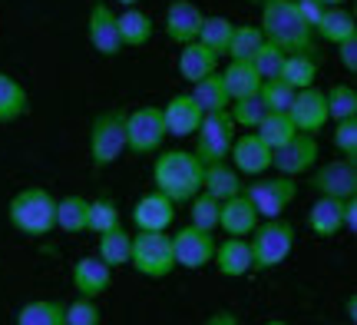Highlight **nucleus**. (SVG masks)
Returning <instances> with one entry per match:
<instances>
[{"label": "nucleus", "instance_id": "obj_8", "mask_svg": "<svg viewBox=\"0 0 357 325\" xmlns=\"http://www.w3.org/2000/svg\"><path fill=\"white\" fill-rule=\"evenodd\" d=\"M162 106H136L126 110V150L136 157H155L166 143Z\"/></svg>", "mask_w": 357, "mask_h": 325}, {"label": "nucleus", "instance_id": "obj_16", "mask_svg": "<svg viewBox=\"0 0 357 325\" xmlns=\"http://www.w3.org/2000/svg\"><path fill=\"white\" fill-rule=\"evenodd\" d=\"M172 219H176V203L159 189L139 196L136 206H132V226L142 229V233H166Z\"/></svg>", "mask_w": 357, "mask_h": 325}, {"label": "nucleus", "instance_id": "obj_11", "mask_svg": "<svg viewBox=\"0 0 357 325\" xmlns=\"http://www.w3.org/2000/svg\"><path fill=\"white\" fill-rule=\"evenodd\" d=\"M321 159V143L311 133H294L291 140L278 150H271V169L281 176H301L311 173Z\"/></svg>", "mask_w": 357, "mask_h": 325}, {"label": "nucleus", "instance_id": "obj_35", "mask_svg": "<svg viewBox=\"0 0 357 325\" xmlns=\"http://www.w3.org/2000/svg\"><path fill=\"white\" fill-rule=\"evenodd\" d=\"M261 43H265V34H261L258 24H235L231 27V40H229L225 57L229 60H252Z\"/></svg>", "mask_w": 357, "mask_h": 325}, {"label": "nucleus", "instance_id": "obj_18", "mask_svg": "<svg viewBox=\"0 0 357 325\" xmlns=\"http://www.w3.org/2000/svg\"><path fill=\"white\" fill-rule=\"evenodd\" d=\"M205 13L199 10V3H192V0H172L166 7V20H162V30H166V37L182 47V43H192V40L199 37V27H202Z\"/></svg>", "mask_w": 357, "mask_h": 325}, {"label": "nucleus", "instance_id": "obj_36", "mask_svg": "<svg viewBox=\"0 0 357 325\" xmlns=\"http://www.w3.org/2000/svg\"><path fill=\"white\" fill-rule=\"evenodd\" d=\"M231 20L229 17H222V13H212V17H205L202 27H199V43L202 47H208V50L215 53V57H225V50H229V40H231Z\"/></svg>", "mask_w": 357, "mask_h": 325}, {"label": "nucleus", "instance_id": "obj_10", "mask_svg": "<svg viewBox=\"0 0 357 325\" xmlns=\"http://www.w3.org/2000/svg\"><path fill=\"white\" fill-rule=\"evenodd\" d=\"M311 189L318 196H331V199H347L357 196V159H328L311 169Z\"/></svg>", "mask_w": 357, "mask_h": 325}, {"label": "nucleus", "instance_id": "obj_28", "mask_svg": "<svg viewBox=\"0 0 357 325\" xmlns=\"http://www.w3.org/2000/svg\"><path fill=\"white\" fill-rule=\"evenodd\" d=\"M318 70H321V57L318 53H288L284 64H281V77L291 90H305L318 83Z\"/></svg>", "mask_w": 357, "mask_h": 325}, {"label": "nucleus", "instance_id": "obj_17", "mask_svg": "<svg viewBox=\"0 0 357 325\" xmlns=\"http://www.w3.org/2000/svg\"><path fill=\"white\" fill-rule=\"evenodd\" d=\"M202 117L205 113L199 110V103L192 100V93H176V96H169L166 106H162L166 133L169 136H176V140H189V136H195Z\"/></svg>", "mask_w": 357, "mask_h": 325}, {"label": "nucleus", "instance_id": "obj_42", "mask_svg": "<svg viewBox=\"0 0 357 325\" xmlns=\"http://www.w3.org/2000/svg\"><path fill=\"white\" fill-rule=\"evenodd\" d=\"M229 117L235 127H242V130H255L258 120L265 117V106L258 96H245V100H231L229 103Z\"/></svg>", "mask_w": 357, "mask_h": 325}, {"label": "nucleus", "instance_id": "obj_38", "mask_svg": "<svg viewBox=\"0 0 357 325\" xmlns=\"http://www.w3.org/2000/svg\"><path fill=\"white\" fill-rule=\"evenodd\" d=\"M324 100H328V117L337 123V120H351L357 117V90L351 83H334L324 90Z\"/></svg>", "mask_w": 357, "mask_h": 325}, {"label": "nucleus", "instance_id": "obj_29", "mask_svg": "<svg viewBox=\"0 0 357 325\" xmlns=\"http://www.w3.org/2000/svg\"><path fill=\"white\" fill-rule=\"evenodd\" d=\"M26 113H30V93L24 90V83L10 73H0V127L17 123Z\"/></svg>", "mask_w": 357, "mask_h": 325}, {"label": "nucleus", "instance_id": "obj_34", "mask_svg": "<svg viewBox=\"0 0 357 325\" xmlns=\"http://www.w3.org/2000/svg\"><path fill=\"white\" fill-rule=\"evenodd\" d=\"M255 133H258V140H261L265 146L278 150V146L288 143L298 130H294V123H291V117H288V113H271V110H265V117L258 120Z\"/></svg>", "mask_w": 357, "mask_h": 325}, {"label": "nucleus", "instance_id": "obj_14", "mask_svg": "<svg viewBox=\"0 0 357 325\" xmlns=\"http://www.w3.org/2000/svg\"><path fill=\"white\" fill-rule=\"evenodd\" d=\"M288 117H291L294 130L311 133V136H318V133L331 123V117H328V100H324V90H321L318 83H314V87H305V90H294Z\"/></svg>", "mask_w": 357, "mask_h": 325}, {"label": "nucleus", "instance_id": "obj_45", "mask_svg": "<svg viewBox=\"0 0 357 325\" xmlns=\"http://www.w3.org/2000/svg\"><path fill=\"white\" fill-rule=\"evenodd\" d=\"M334 50H337V60L344 64L347 73H357V37L341 40V43H337Z\"/></svg>", "mask_w": 357, "mask_h": 325}, {"label": "nucleus", "instance_id": "obj_30", "mask_svg": "<svg viewBox=\"0 0 357 325\" xmlns=\"http://www.w3.org/2000/svg\"><path fill=\"white\" fill-rule=\"evenodd\" d=\"M192 100L199 103V110L202 113H215V110H229V90H225V80H222V73L218 70H212L208 77L195 80L192 83Z\"/></svg>", "mask_w": 357, "mask_h": 325}, {"label": "nucleus", "instance_id": "obj_43", "mask_svg": "<svg viewBox=\"0 0 357 325\" xmlns=\"http://www.w3.org/2000/svg\"><path fill=\"white\" fill-rule=\"evenodd\" d=\"M331 146L337 150V157L357 159V117H351V120H337V123H334Z\"/></svg>", "mask_w": 357, "mask_h": 325}, {"label": "nucleus", "instance_id": "obj_22", "mask_svg": "<svg viewBox=\"0 0 357 325\" xmlns=\"http://www.w3.org/2000/svg\"><path fill=\"white\" fill-rule=\"evenodd\" d=\"M344 199H331V196H318L314 206L307 209V229L318 236V239H334V236L344 229Z\"/></svg>", "mask_w": 357, "mask_h": 325}, {"label": "nucleus", "instance_id": "obj_19", "mask_svg": "<svg viewBox=\"0 0 357 325\" xmlns=\"http://www.w3.org/2000/svg\"><path fill=\"white\" fill-rule=\"evenodd\" d=\"M212 266L218 269V275L225 279H242L252 273V246H248V236H229L215 243V256Z\"/></svg>", "mask_w": 357, "mask_h": 325}, {"label": "nucleus", "instance_id": "obj_40", "mask_svg": "<svg viewBox=\"0 0 357 325\" xmlns=\"http://www.w3.org/2000/svg\"><path fill=\"white\" fill-rule=\"evenodd\" d=\"M192 203V212H189V222L192 226H199V229H208V233H215L218 229V199H212L208 193H199L189 199Z\"/></svg>", "mask_w": 357, "mask_h": 325}, {"label": "nucleus", "instance_id": "obj_5", "mask_svg": "<svg viewBox=\"0 0 357 325\" xmlns=\"http://www.w3.org/2000/svg\"><path fill=\"white\" fill-rule=\"evenodd\" d=\"M123 153H126V110L109 106L89 123V163L96 173H102L116 166Z\"/></svg>", "mask_w": 357, "mask_h": 325}, {"label": "nucleus", "instance_id": "obj_47", "mask_svg": "<svg viewBox=\"0 0 357 325\" xmlns=\"http://www.w3.org/2000/svg\"><path fill=\"white\" fill-rule=\"evenodd\" d=\"M341 219H344V233L354 236L357 233V196H347L344 199V216Z\"/></svg>", "mask_w": 357, "mask_h": 325}, {"label": "nucleus", "instance_id": "obj_44", "mask_svg": "<svg viewBox=\"0 0 357 325\" xmlns=\"http://www.w3.org/2000/svg\"><path fill=\"white\" fill-rule=\"evenodd\" d=\"M66 325H102V312L96 299H86V296H79V299L66 302Z\"/></svg>", "mask_w": 357, "mask_h": 325}, {"label": "nucleus", "instance_id": "obj_3", "mask_svg": "<svg viewBox=\"0 0 357 325\" xmlns=\"http://www.w3.org/2000/svg\"><path fill=\"white\" fill-rule=\"evenodd\" d=\"M7 219L20 236L43 239L56 229V196L43 186H24L10 196Z\"/></svg>", "mask_w": 357, "mask_h": 325}, {"label": "nucleus", "instance_id": "obj_31", "mask_svg": "<svg viewBox=\"0 0 357 325\" xmlns=\"http://www.w3.org/2000/svg\"><path fill=\"white\" fill-rule=\"evenodd\" d=\"M66 302L60 299H33L17 309L13 325H66Z\"/></svg>", "mask_w": 357, "mask_h": 325}, {"label": "nucleus", "instance_id": "obj_1", "mask_svg": "<svg viewBox=\"0 0 357 325\" xmlns=\"http://www.w3.org/2000/svg\"><path fill=\"white\" fill-rule=\"evenodd\" d=\"M261 10V34L268 43L281 47L284 53H318L314 30L305 24L294 0H255Z\"/></svg>", "mask_w": 357, "mask_h": 325}, {"label": "nucleus", "instance_id": "obj_32", "mask_svg": "<svg viewBox=\"0 0 357 325\" xmlns=\"http://www.w3.org/2000/svg\"><path fill=\"white\" fill-rule=\"evenodd\" d=\"M129 246H132L129 229L116 226L109 233H100V239H96V256H100L109 269H116V266H126L129 262Z\"/></svg>", "mask_w": 357, "mask_h": 325}, {"label": "nucleus", "instance_id": "obj_9", "mask_svg": "<svg viewBox=\"0 0 357 325\" xmlns=\"http://www.w3.org/2000/svg\"><path fill=\"white\" fill-rule=\"evenodd\" d=\"M231 140H235V123H231L229 110H215V113H205L199 130H195V157L205 163H218V159H229Z\"/></svg>", "mask_w": 357, "mask_h": 325}, {"label": "nucleus", "instance_id": "obj_27", "mask_svg": "<svg viewBox=\"0 0 357 325\" xmlns=\"http://www.w3.org/2000/svg\"><path fill=\"white\" fill-rule=\"evenodd\" d=\"M222 80H225V90H229V100H245V96H258V87H261V77L252 66V60H229L225 70H218Z\"/></svg>", "mask_w": 357, "mask_h": 325}, {"label": "nucleus", "instance_id": "obj_26", "mask_svg": "<svg viewBox=\"0 0 357 325\" xmlns=\"http://www.w3.org/2000/svg\"><path fill=\"white\" fill-rule=\"evenodd\" d=\"M347 37H357L354 13L347 10V7H328V10H324V17L314 24V40H324V43L337 47V43H341V40H347Z\"/></svg>", "mask_w": 357, "mask_h": 325}, {"label": "nucleus", "instance_id": "obj_23", "mask_svg": "<svg viewBox=\"0 0 357 325\" xmlns=\"http://www.w3.org/2000/svg\"><path fill=\"white\" fill-rule=\"evenodd\" d=\"M242 173L231 166L229 159H218V163H205L202 166V193H208L212 199H229V196L242 193Z\"/></svg>", "mask_w": 357, "mask_h": 325}, {"label": "nucleus", "instance_id": "obj_46", "mask_svg": "<svg viewBox=\"0 0 357 325\" xmlns=\"http://www.w3.org/2000/svg\"><path fill=\"white\" fill-rule=\"evenodd\" d=\"M294 7H298V13L305 17V24L311 27V30H314V24L324 17V10H328L321 0H294Z\"/></svg>", "mask_w": 357, "mask_h": 325}, {"label": "nucleus", "instance_id": "obj_37", "mask_svg": "<svg viewBox=\"0 0 357 325\" xmlns=\"http://www.w3.org/2000/svg\"><path fill=\"white\" fill-rule=\"evenodd\" d=\"M116 226H123V212L113 199H89V212H86V233L100 236L109 233Z\"/></svg>", "mask_w": 357, "mask_h": 325}, {"label": "nucleus", "instance_id": "obj_6", "mask_svg": "<svg viewBox=\"0 0 357 325\" xmlns=\"http://www.w3.org/2000/svg\"><path fill=\"white\" fill-rule=\"evenodd\" d=\"M129 266L146 279H166L176 273V256H172V236L169 233H132L129 246Z\"/></svg>", "mask_w": 357, "mask_h": 325}, {"label": "nucleus", "instance_id": "obj_33", "mask_svg": "<svg viewBox=\"0 0 357 325\" xmlns=\"http://www.w3.org/2000/svg\"><path fill=\"white\" fill-rule=\"evenodd\" d=\"M86 212H89L86 196H63V199H56V229H63L70 236L86 233Z\"/></svg>", "mask_w": 357, "mask_h": 325}, {"label": "nucleus", "instance_id": "obj_4", "mask_svg": "<svg viewBox=\"0 0 357 325\" xmlns=\"http://www.w3.org/2000/svg\"><path fill=\"white\" fill-rule=\"evenodd\" d=\"M294 222L284 216L278 219H258V226L248 233V246H252V273H271L294 252Z\"/></svg>", "mask_w": 357, "mask_h": 325}, {"label": "nucleus", "instance_id": "obj_20", "mask_svg": "<svg viewBox=\"0 0 357 325\" xmlns=\"http://www.w3.org/2000/svg\"><path fill=\"white\" fill-rule=\"evenodd\" d=\"M73 289H77L79 296H86V299H100L102 292L109 289L113 282V269L100 259V256H83V259L73 262Z\"/></svg>", "mask_w": 357, "mask_h": 325}, {"label": "nucleus", "instance_id": "obj_24", "mask_svg": "<svg viewBox=\"0 0 357 325\" xmlns=\"http://www.w3.org/2000/svg\"><path fill=\"white\" fill-rule=\"evenodd\" d=\"M218 60H222V57H215V53L208 50V47H202L199 40H192V43H182V47H178L176 70L185 83H195V80L208 77L212 70H218Z\"/></svg>", "mask_w": 357, "mask_h": 325}, {"label": "nucleus", "instance_id": "obj_48", "mask_svg": "<svg viewBox=\"0 0 357 325\" xmlns=\"http://www.w3.org/2000/svg\"><path fill=\"white\" fill-rule=\"evenodd\" d=\"M347 319H351V322H357V296H347Z\"/></svg>", "mask_w": 357, "mask_h": 325}, {"label": "nucleus", "instance_id": "obj_25", "mask_svg": "<svg viewBox=\"0 0 357 325\" xmlns=\"http://www.w3.org/2000/svg\"><path fill=\"white\" fill-rule=\"evenodd\" d=\"M116 27H119L123 47H146L155 34L153 17L139 7H123V13H116Z\"/></svg>", "mask_w": 357, "mask_h": 325}, {"label": "nucleus", "instance_id": "obj_41", "mask_svg": "<svg viewBox=\"0 0 357 325\" xmlns=\"http://www.w3.org/2000/svg\"><path fill=\"white\" fill-rule=\"evenodd\" d=\"M284 57H288V53L281 50V47H275V43H268V40H265V43L255 50V57H252V66L258 70V77H261V80H278Z\"/></svg>", "mask_w": 357, "mask_h": 325}, {"label": "nucleus", "instance_id": "obj_21", "mask_svg": "<svg viewBox=\"0 0 357 325\" xmlns=\"http://www.w3.org/2000/svg\"><path fill=\"white\" fill-rule=\"evenodd\" d=\"M218 226L225 229V236H248L258 226V212L248 203V196H229L218 203Z\"/></svg>", "mask_w": 357, "mask_h": 325}, {"label": "nucleus", "instance_id": "obj_50", "mask_svg": "<svg viewBox=\"0 0 357 325\" xmlns=\"http://www.w3.org/2000/svg\"><path fill=\"white\" fill-rule=\"evenodd\" d=\"M119 7H139V0H116Z\"/></svg>", "mask_w": 357, "mask_h": 325}, {"label": "nucleus", "instance_id": "obj_13", "mask_svg": "<svg viewBox=\"0 0 357 325\" xmlns=\"http://www.w3.org/2000/svg\"><path fill=\"white\" fill-rule=\"evenodd\" d=\"M172 256H176V269H205L212 256H215V236L208 229H199V226H182L176 236H172Z\"/></svg>", "mask_w": 357, "mask_h": 325}, {"label": "nucleus", "instance_id": "obj_51", "mask_svg": "<svg viewBox=\"0 0 357 325\" xmlns=\"http://www.w3.org/2000/svg\"><path fill=\"white\" fill-rule=\"evenodd\" d=\"M265 325H288V322H281V319H268Z\"/></svg>", "mask_w": 357, "mask_h": 325}, {"label": "nucleus", "instance_id": "obj_12", "mask_svg": "<svg viewBox=\"0 0 357 325\" xmlns=\"http://www.w3.org/2000/svg\"><path fill=\"white\" fill-rule=\"evenodd\" d=\"M86 37L89 47L106 57V60H116L119 53L126 50L123 40H119V27H116V10L106 3V0H93L86 13Z\"/></svg>", "mask_w": 357, "mask_h": 325}, {"label": "nucleus", "instance_id": "obj_15", "mask_svg": "<svg viewBox=\"0 0 357 325\" xmlns=\"http://www.w3.org/2000/svg\"><path fill=\"white\" fill-rule=\"evenodd\" d=\"M229 163L242 176H265L271 169V146H265L258 140V133H242L231 140V150H229Z\"/></svg>", "mask_w": 357, "mask_h": 325}, {"label": "nucleus", "instance_id": "obj_49", "mask_svg": "<svg viewBox=\"0 0 357 325\" xmlns=\"http://www.w3.org/2000/svg\"><path fill=\"white\" fill-rule=\"evenodd\" d=\"M321 3H324V7H344L347 0H321Z\"/></svg>", "mask_w": 357, "mask_h": 325}, {"label": "nucleus", "instance_id": "obj_39", "mask_svg": "<svg viewBox=\"0 0 357 325\" xmlns=\"http://www.w3.org/2000/svg\"><path fill=\"white\" fill-rule=\"evenodd\" d=\"M258 100H261V106L271 110V113H288V106H291V100H294V90L284 80H261Z\"/></svg>", "mask_w": 357, "mask_h": 325}, {"label": "nucleus", "instance_id": "obj_2", "mask_svg": "<svg viewBox=\"0 0 357 325\" xmlns=\"http://www.w3.org/2000/svg\"><path fill=\"white\" fill-rule=\"evenodd\" d=\"M153 186L176 206L202 189V159L192 150H159L153 163Z\"/></svg>", "mask_w": 357, "mask_h": 325}, {"label": "nucleus", "instance_id": "obj_7", "mask_svg": "<svg viewBox=\"0 0 357 325\" xmlns=\"http://www.w3.org/2000/svg\"><path fill=\"white\" fill-rule=\"evenodd\" d=\"M242 193L255 206L258 219H278L298 199V182L294 176H281V173L278 176H252V182L242 186Z\"/></svg>", "mask_w": 357, "mask_h": 325}]
</instances>
